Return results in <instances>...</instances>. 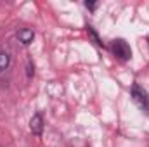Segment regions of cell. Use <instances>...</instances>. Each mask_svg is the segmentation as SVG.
Listing matches in <instances>:
<instances>
[{"instance_id":"obj_2","label":"cell","mask_w":149,"mask_h":147,"mask_svg":"<svg viewBox=\"0 0 149 147\" xmlns=\"http://www.w3.org/2000/svg\"><path fill=\"white\" fill-rule=\"evenodd\" d=\"M111 50H113V54H114L118 59H121V61H128V59L132 57V50H130L128 43H127L125 40H121V38H118V40L113 42Z\"/></svg>"},{"instance_id":"obj_9","label":"cell","mask_w":149,"mask_h":147,"mask_svg":"<svg viewBox=\"0 0 149 147\" xmlns=\"http://www.w3.org/2000/svg\"><path fill=\"white\" fill-rule=\"evenodd\" d=\"M148 42H149V40H148Z\"/></svg>"},{"instance_id":"obj_5","label":"cell","mask_w":149,"mask_h":147,"mask_svg":"<svg viewBox=\"0 0 149 147\" xmlns=\"http://www.w3.org/2000/svg\"><path fill=\"white\" fill-rule=\"evenodd\" d=\"M10 64V55L5 50H0V73H3Z\"/></svg>"},{"instance_id":"obj_4","label":"cell","mask_w":149,"mask_h":147,"mask_svg":"<svg viewBox=\"0 0 149 147\" xmlns=\"http://www.w3.org/2000/svg\"><path fill=\"white\" fill-rule=\"evenodd\" d=\"M33 38H35V31L30 30V28H21V30L17 31V40H19L23 45H30V43L33 42Z\"/></svg>"},{"instance_id":"obj_7","label":"cell","mask_w":149,"mask_h":147,"mask_svg":"<svg viewBox=\"0 0 149 147\" xmlns=\"http://www.w3.org/2000/svg\"><path fill=\"white\" fill-rule=\"evenodd\" d=\"M85 7L90 9V10H94V9L97 7V3H95V2H85Z\"/></svg>"},{"instance_id":"obj_3","label":"cell","mask_w":149,"mask_h":147,"mask_svg":"<svg viewBox=\"0 0 149 147\" xmlns=\"http://www.w3.org/2000/svg\"><path fill=\"white\" fill-rule=\"evenodd\" d=\"M30 130L35 133V135H42V132H43V118H42V114L37 112V114H33V118L30 119Z\"/></svg>"},{"instance_id":"obj_8","label":"cell","mask_w":149,"mask_h":147,"mask_svg":"<svg viewBox=\"0 0 149 147\" xmlns=\"http://www.w3.org/2000/svg\"><path fill=\"white\" fill-rule=\"evenodd\" d=\"M33 73H35V69H33V66H31V62H28V76L31 78V76H33Z\"/></svg>"},{"instance_id":"obj_1","label":"cell","mask_w":149,"mask_h":147,"mask_svg":"<svg viewBox=\"0 0 149 147\" xmlns=\"http://www.w3.org/2000/svg\"><path fill=\"white\" fill-rule=\"evenodd\" d=\"M130 94H132V99H134V102L137 104V107L149 114V97H148V94H146V92L137 85V83H134V85H132Z\"/></svg>"},{"instance_id":"obj_6","label":"cell","mask_w":149,"mask_h":147,"mask_svg":"<svg viewBox=\"0 0 149 147\" xmlns=\"http://www.w3.org/2000/svg\"><path fill=\"white\" fill-rule=\"evenodd\" d=\"M87 33H88V37H90L92 40H94V43H95V45H99V47H104V43H102V40L99 38V35L95 33V30H94L92 26H87Z\"/></svg>"}]
</instances>
